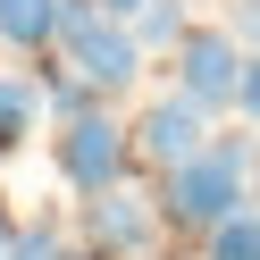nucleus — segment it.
<instances>
[{"label": "nucleus", "instance_id": "2eb2a0df", "mask_svg": "<svg viewBox=\"0 0 260 260\" xmlns=\"http://www.w3.org/2000/svg\"><path fill=\"white\" fill-rule=\"evenodd\" d=\"M252 210H260V151H252Z\"/></svg>", "mask_w": 260, "mask_h": 260}, {"label": "nucleus", "instance_id": "4468645a", "mask_svg": "<svg viewBox=\"0 0 260 260\" xmlns=\"http://www.w3.org/2000/svg\"><path fill=\"white\" fill-rule=\"evenodd\" d=\"M101 9H109V17H135V9H143V0H101Z\"/></svg>", "mask_w": 260, "mask_h": 260}, {"label": "nucleus", "instance_id": "20e7f679", "mask_svg": "<svg viewBox=\"0 0 260 260\" xmlns=\"http://www.w3.org/2000/svg\"><path fill=\"white\" fill-rule=\"evenodd\" d=\"M202 143H210V109H193L185 92L151 101L135 126H126V151H135V168H176V159H193Z\"/></svg>", "mask_w": 260, "mask_h": 260}, {"label": "nucleus", "instance_id": "0eeeda50", "mask_svg": "<svg viewBox=\"0 0 260 260\" xmlns=\"http://www.w3.org/2000/svg\"><path fill=\"white\" fill-rule=\"evenodd\" d=\"M51 25H59V0H0V42L9 51H51Z\"/></svg>", "mask_w": 260, "mask_h": 260}, {"label": "nucleus", "instance_id": "f03ea898", "mask_svg": "<svg viewBox=\"0 0 260 260\" xmlns=\"http://www.w3.org/2000/svg\"><path fill=\"white\" fill-rule=\"evenodd\" d=\"M51 159H59V176H68L76 193L118 185V176L135 168V151H126V118H109V101H92V109H76V118H59Z\"/></svg>", "mask_w": 260, "mask_h": 260}, {"label": "nucleus", "instance_id": "9d476101", "mask_svg": "<svg viewBox=\"0 0 260 260\" xmlns=\"http://www.w3.org/2000/svg\"><path fill=\"white\" fill-rule=\"evenodd\" d=\"M34 84H42V101H51L59 118H76V109H92V101H109V92L92 84V76H68V68H42Z\"/></svg>", "mask_w": 260, "mask_h": 260}, {"label": "nucleus", "instance_id": "ddd939ff", "mask_svg": "<svg viewBox=\"0 0 260 260\" xmlns=\"http://www.w3.org/2000/svg\"><path fill=\"white\" fill-rule=\"evenodd\" d=\"M226 34H235V42H252V51H260V0H235V25H226Z\"/></svg>", "mask_w": 260, "mask_h": 260}, {"label": "nucleus", "instance_id": "f257e3e1", "mask_svg": "<svg viewBox=\"0 0 260 260\" xmlns=\"http://www.w3.org/2000/svg\"><path fill=\"white\" fill-rule=\"evenodd\" d=\"M252 135H210L193 159H176V168H159V226L168 235H210L218 218H235L243 202H252Z\"/></svg>", "mask_w": 260, "mask_h": 260}, {"label": "nucleus", "instance_id": "423d86ee", "mask_svg": "<svg viewBox=\"0 0 260 260\" xmlns=\"http://www.w3.org/2000/svg\"><path fill=\"white\" fill-rule=\"evenodd\" d=\"M34 118H42V84H34V76H0V159L25 151Z\"/></svg>", "mask_w": 260, "mask_h": 260}, {"label": "nucleus", "instance_id": "7ed1b4c3", "mask_svg": "<svg viewBox=\"0 0 260 260\" xmlns=\"http://www.w3.org/2000/svg\"><path fill=\"white\" fill-rule=\"evenodd\" d=\"M235 84H243V42L226 25H185V42H176V92L218 118V109H235Z\"/></svg>", "mask_w": 260, "mask_h": 260}, {"label": "nucleus", "instance_id": "39448f33", "mask_svg": "<svg viewBox=\"0 0 260 260\" xmlns=\"http://www.w3.org/2000/svg\"><path fill=\"white\" fill-rule=\"evenodd\" d=\"M151 226H159V210L143 202V193H126V176L101 185V193H84V243H101L109 260H118V252H143Z\"/></svg>", "mask_w": 260, "mask_h": 260}, {"label": "nucleus", "instance_id": "1a4fd4ad", "mask_svg": "<svg viewBox=\"0 0 260 260\" xmlns=\"http://www.w3.org/2000/svg\"><path fill=\"white\" fill-rule=\"evenodd\" d=\"M202 260H260V210L243 202L235 218H218V226L202 235Z\"/></svg>", "mask_w": 260, "mask_h": 260}, {"label": "nucleus", "instance_id": "f8f14e48", "mask_svg": "<svg viewBox=\"0 0 260 260\" xmlns=\"http://www.w3.org/2000/svg\"><path fill=\"white\" fill-rule=\"evenodd\" d=\"M235 109L260 126V51H243V84H235Z\"/></svg>", "mask_w": 260, "mask_h": 260}, {"label": "nucleus", "instance_id": "dca6fc26", "mask_svg": "<svg viewBox=\"0 0 260 260\" xmlns=\"http://www.w3.org/2000/svg\"><path fill=\"white\" fill-rule=\"evenodd\" d=\"M0 252H9V202H0Z\"/></svg>", "mask_w": 260, "mask_h": 260}, {"label": "nucleus", "instance_id": "9b49d317", "mask_svg": "<svg viewBox=\"0 0 260 260\" xmlns=\"http://www.w3.org/2000/svg\"><path fill=\"white\" fill-rule=\"evenodd\" d=\"M59 252H68V235L51 218H34V226H9V252L0 260H59Z\"/></svg>", "mask_w": 260, "mask_h": 260}, {"label": "nucleus", "instance_id": "6e6552de", "mask_svg": "<svg viewBox=\"0 0 260 260\" xmlns=\"http://www.w3.org/2000/svg\"><path fill=\"white\" fill-rule=\"evenodd\" d=\"M126 25H135V42H143V59H151V51H176V42H185V0H143V9H135V17H126Z\"/></svg>", "mask_w": 260, "mask_h": 260}]
</instances>
